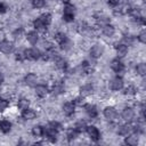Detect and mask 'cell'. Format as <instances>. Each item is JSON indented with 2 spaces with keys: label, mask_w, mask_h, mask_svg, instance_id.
I'll list each match as a JSON object with an SVG mask.
<instances>
[{
  "label": "cell",
  "mask_w": 146,
  "mask_h": 146,
  "mask_svg": "<svg viewBox=\"0 0 146 146\" xmlns=\"http://www.w3.org/2000/svg\"><path fill=\"white\" fill-rule=\"evenodd\" d=\"M0 98H1V96H0Z\"/></svg>",
  "instance_id": "obj_50"
},
{
  "label": "cell",
  "mask_w": 146,
  "mask_h": 146,
  "mask_svg": "<svg viewBox=\"0 0 146 146\" xmlns=\"http://www.w3.org/2000/svg\"><path fill=\"white\" fill-rule=\"evenodd\" d=\"M79 136H80V132H79L74 127L67 129V131H66V140H67L68 143L74 141L75 139H78Z\"/></svg>",
  "instance_id": "obj_28"
},
{
  "label": "cell",
  "mask_w": 146,
  "mask_h": 146,
  "mask_svg": "<svg viewBox=\"0 0 146 146\" xmlns=\"http://www.w3.org/2000/svg\"><path fill=\"white\" fill-rule=\"evenodd\" d=\"M100 27H102V29H100L102 34H103V35H105V36H107V38H112V36L115 34V32H116L115 26H114L112 23L104 24V25H102Z\"/></svg>",
  "instance_id": "obj_20"
},
{
  "label": "cell",
  "mask_w": 146,
  "mask_h": 146,
  "mask_svg": "<svg viewBox=\"0 0 146 146\" xmlns=\"http://www.w3.org/2000/svg\"><path fill=\"white\" fill-rule=\"evenodd\" d=\"M94 86L91 83H84L82 84L80 88H79V95H81L82 97H88V96H91L94 94Z\"/></svg>",
  "instance_id": "obj_22"
},
{
  "label": "cell",
  "mask_w": 146,
  "mask_h": 146,
  "mask_svg": "<svg viewBox=\"0 0 146 146\" xmlns=\"http://www.w3.org/2000/svg\"><path fill=\"white\" fill-rule=\"evenodd\" d=\"M136 41H138L141 44H145L146 43V31L144 29L140 30V32L136 35Z\"/></svg>",
  "instance_id": "obj_39"
},
{
  "label": "cell",
  "mask_w": 146,
  "mask_h": 146,
  "mask_svg": "<svg viewBox=\"0 0 146 146\" xmlns=\"http://www.w3.org/2000/svg\"><path fill=\"white\" fill-rule=\"evenodd\" d=\"M120 116H121V119H122L124 122H129V123H131V122L135 121L136 112H135L133 107H131V106H125V107L122 108Z\"/></svg>",
  "instance_id": "obj_7"
},
{
  "label": "cell",
  "mask_w": 146,
  "mask_h": 146,
  "mask_svg": "<svg viewBox=\"0 0 146 146\" xmlns=\"http://www.w3.org/2000/svg\"><path fill=\"white\" fill-rule=\"evenodd\" d=\"M32 26H33V30H35L38 33H46L47 30H48V26H46L39 17H36V18L33 19Z\"/></svg>",
  "instance_id": "obj_23"
},
{
  "label": "cell",
  "mask_w": 146,
  "mask_h": 146,
  "mask_svg": "<svg viewBox=\"0 0 146 146\" xmlns=\"http://www.w3.org/2000/svg\"><path fill=\"white\" fill-rule=\"evenodd\" d=\"M131 132H132V123L124 122L122 124H117V127H116V133L121 137H124Z\"/></svg>",
  "instance_id": "obj_16"
},
{
  "label": "cell",
  "mask_w": 146,
  "mask_h": 146,
  "mask_svg": "<svg viewBox=\"0 0 146 146\" xmlns=\"http://www.w3.org/2000/svg\"><path fill=\"white\" fill-rule=\"evenodd\" d=\"M23 82H24L25 86H27L30 88H34L35 84L38 83V75H36V73H34V72L26 73L24 75V78H23Z\"/></svg>",
  "instance_id": "obj_14"
},
{
  "label": "cell",
  "mask_w": 146,
  "mask_h": 146,
  "mask_svg": "<svg viewBox=\"0 0 146 146\" xmlns=\"http://www.w3.org/2000/svg\"><path fill=\"white\" fill-rule=\"evenodd\" d=\"M58 136H59V131L50 128L49 125H44V135H43V138L47 139L48 143L55 144L58 140Z\"/></svg>",
  "instance_id": "obj_8"
},
{
  "label": "cell",
  "mask_w": 146,
  "mask_h": 146,
  "mask_svg": "<svg viewBox=\"0 0 146 146\" xmlns=\"http://www.w3.org/2000/svg\"><path fill=\"white\" fill-rule=\"evenodd\" d=\"M49 90L50 94H52L54 96H60L65 92V84L62 81H55L49 88Z\"/></svg>",
  "instance_id": "obj_15"
},
{
  "label": "cell",
  "mask_w": 146,
  "mask_h": 146,
  "mask_svg": "<svg viewBox=\"0 0 146 146\" xmlns=\"http://www.w3.org/2000/svg\"><path fill=\"white\" fill-rule=\"evenodd\" d=\"M54 63H55L56 68H57V70H60V71H63V72H66L67 68H68V62H67L64 57H62L60 55H57V56L55 57Z\"/></svg>",
  "instance_id": "obj_18"
},
{
  "label": "cell",
  "mask_w": 146,
  "mask_h": 146,
  "mask_svg": "<svg viewBox=\"0 0 146 146\" xmlns=\"http://www.w3.org/2000/svg\"><path fill=\"white\" fill-rule=\"evenodd\" d=\"M131 21L132 22H135L137 25H140V26H145V17L143 16V15H140V16H138V17H135V18H131Z\"/></svg>",
  "instance_id": "obj_43"
},
{
  "label": "cell",
  "mask_w": 146,
  "mask_h": 146,
  "mask_svg": "<svg viewBox=\"0 0 146 146\" xmlns=\"http://www.w3.org/2000/svg\"><path fill=\"white\" fill-rule=\"evenodd\" d=\"M103 115H104V117H105L108 122H114V121H116L117 117H119V113H117L116 107H114V106H112V105H107V106L104 107V110H103Z\"/></svg>",
  "instance_id": "obj_5"
},
{
  "label": "cell",
  "mask_w": 146,
  "mask_h": 146,
  "mask_svg": "<svg viewBox=\"0 0 146 146\" xmlns=\"http://www.w3.org/2000/svg\"><path fill=\"white\" fill-rule=\"evenodd\" d=\"M14 50H15L14 42L6 40V39L0 40V52H2L5 55H10L14 52Z\"/></svg>",
  "instance_id": "obj_12"
},
{
  "label": "cell",
  "mask_w": 146,
  "mask_h": 146,
  "mask_svg": "<svg viewBox=\"0 0 146 146\" xmlns=\"http://www.w3.org/2000/svg\"><path fill=\"white\" fill-rule=\"evenodd\" d=\"M33 89H34V95H35L38 98H40V99L46 98V97L50 94L49 87H48L47 84H44V83H36Z\"/></svg>",
  "instance_id": "obj_10"
},
{
  "label": "cell",
  "mask_w": 146,
  "mask_h": 146,
  "mask_svg": "<svg viewBox=\"0 0 146 146\" xmlns=\"http://www.w3.org/2000/svg\"><path fill=\"white\" fill-rule=\"evenodd\" d=\"M135 72H136V74H137L138 76H140V78L144 79L145 75H146V64H145L144 62L137 63L136 66H135Z\"/></svg>",
  "instance_id": "obj_29"
},
{
  "label": "cell",
  "mask_w": 146,
  "mask_h": 146,
  "mask_svg": "<svg viewBox=\"0 0 146 146\" xmlns=\"http://www.w3.org/2000/svg\"><path fill=\"white\" fill-rule=\"evenodd\" d=\"M31 1V6L34 9H41L46 6V0H30Z\"/></svg>",
  "instance_id": "obj_38"
},
{
  "label": "cell",
  "mask_w": 146,
  "mask_h": 146,
  "mask_svg": "<svg viewBox=\"0 0 146 146\" xmlns=\"http://www.w3.org/2000/svg\"><path fill=\"white\" fill-rule=\"evenodd\" d=\"M41 52L42 51L36 47H29V48H25L23 50V55H24L25 60H30V62L39 60L41 57Z\"/></svg>",
  "instance_id": "obj_1"
},
{
  "label": "cell",
  "mask_w": 146,
  "mask_h": 146,
  "mask_svg": "<svg viewBox=\"0 0 146 146\" xmlns=\"http://www.w3.org/2000/svg\"><path fill=\"white\" fill-rule=\"evenodd\" d=\"M41 21H42V23L46 25V26H50L51 25V23H52V15L50 14V13H48V11H44V13H42V14H40L39 16H38Z\"/></svg>",
  "instance_id": "obj_30"
},
{
  "label": "cell",
  "mask_w": 146,
  "mask_h": 146,
  "mask_svg": "<svg viewBox=\"0 0 146 146\" xmlns=\"http://www.w3.org/2000/svg\"><path fill=\"white\" fill-rule=\"evenodd\" d=\"M70 38L67 36V34L66 33H64V32H56L55 34H54V40H55V42L59 46V44H62V43H64L66 40H68Z\"/></svg>",
  "instance_id": "obj_31"
},
{
  "label": "cell",
  "mask_w": 146,
  "mask_h": 146,
  "mask_svg": "<svg viewBox=\"0 0 146 146\" xmlns=\"http://www.w3.org/2000/svg\"><path fill=\"white\" fill-rule=\"evenodd\" d=\"M47 125H49L50 128H52V129H55V130H57V131H59V132L63 130V124H62L59 121H56V120L49 121Z\"/></svg>",
  "instance_id": "obj_37"
},
{
  "label": "cell",
  "mask_w": 146,
  "mask_h": 146,
  "mask_svg": "<svg viewBox=\"0 0 146 146\" xmlns=\"http://www.w3.org/2000/svg\"><path fill=\"white\" fill-rule=\"evenodd\" d=\"M15 60L16 62H19V63H22V62L25 60L24 55H23V51L22 52H15Z\"/></svg>",
  "instance_id": "obj_46"
},
{
  "label": "cell",
  "mask_w": 146,
  "mask_h": 146,
  "mask_svg": "<svg viewBox=\"0 0 146 146\" xmlns=\"http://www.w3.org/2000/svg\"><path fill=\"white\" fill-rule=\"evenodd\" d=\"M3 80H5V78H3V74L0 72V86L3 83Z\"/></svg>",
  "instance_id": "obj_49"
},
{
  "label": "cell",
  "mask_w": 146,
  "mask_h": 146,
  "mask_svg": "<svg viewBox=\"0 0 146 146\" xmlns=\"http://www.w3.org/2000/svg\"><path fill=\"white\" fill-rule=\"evenodd\" d=\"M80 70H81V73H84V74H92V72L95 71L92 64L88 59H84L80 63Z\"/></svg>",
  "instance_id": "obj_24"
},
{
  "label": "cell",
  "mask_w": 146,
  "mask_h": 146,
  "mask_svg": "<svg viewBox=\"0 0 146 146\" xmlns=\"http://www.w3.org/2000/svg\"><path fill=\"white\" fill-rule=\"evenodd\" d=\"M25 39L31 46H35L39 42V33L35 30H31L25 33Z\"/></svg>",
  "instance_id": "obj_21"
},
{
  "label": "cell",
  "mask_w": 146,
  "mask_h": 146,
  "mask_svg": "<svg viewBox=\"0 0 146 146\" xmlns=\"http://www.w3.org/2000/svg\"><path fill=\"white\" fill-rule=\"evenodd\" d=\"M31 135L35 138H43V135H44V125H41V124H36V125H33L32 129H31Z\"/></svg>",
  "instance_id": "obj_27"
},
{
  "label": "cell",
  "mask_w": 146,
  "mask_h": 146,
  "mask_svg": "<svg viewBox=\"0 0 146 146\" xmlns=\"http://www.w3.org/2000/svg\"><path fill=\"white\" fill-rule=\"evenodd\" d=\"M72 102H73V104H74L76 107H82V106L86 104V98L82 97L81 95H79V96L74 97V98L72 99Z\"/></svg>",
  "instance_id": "obj_36"
},
{
  "label": "cell",
  "mask_w": 146,
  "mask_h": 146,
  "mask_svg": "<svg viewBox=\"0 0 146 146\" xmlns=\"http://www.w3.org/2000/svg\"><path fill=\"white\" fill-rule=\"evenodd\" d=\"M122 94L124 96H128V97H135L138 92V88L135 86V84H128V86H124L123 89L121 90Z\"/></svg>",
  "instance_id": "obj_25"
},
{
  "label": "cell",
  "mask_w": 146,
  "mask_h": 146,
  "mask_svg": "<svg viewBox=\"0 0 146 146\" xmlns=\"http://www.w3.org/2000/svg\"><path fill=\"white\" fill-rule=\"evenodd\" d=\"M22 34H23V29H22V27H17V29L13 32V36H14L15 39H19V38L22 36Z\"/></svg>",
  "instance_id": "obj_44"
},
{
  "label": "cell",
  "mask_w": 146,
  "mask_h": 146,
  "mask_svg": "<svg viewBox=\"0 0 146 146\" xmlns=\"http://www.w3.org/2000/svg\"><path fill=\"white\" fill-rule=\"evenodd\" d=\"M8 6L5 3V2H1L0 1V15H3V14H6L7 11H8Z\"/></svg>",
  "instance_id": "obj_47"
},
{
  "label": "cell",
  "mask_w": 146,
  "mask_h": 146,
  "mask_svg": "<svg viewBox=\"0 0 146 146\" xmlns=\"http://www.w3.org/2000/svg\"><path fill=\"white\" fill-rule=\"evenodd\" d=\"M72 47H73V42H72L70 39H68V40H66L64 43L59 44V48H60L62 50H64V51H68Z\"/></svg>",
  "instance_id": "obj_42"
},
{
  "label": "cell",
  "mask_w": 146,
  "mask_h": 146,
  "mask_svg": "<svg viewBox=\"0 0 146 146\" xmlns=\"http://www.w3.org/2000/svg\"><path fill=\"white\" fill-rule=\"evenodd\" d=\"M30 104H31L30 99H27L26 97H21V98L17 99V108L19 111H23V110L30 107Z\"/></svg>",
  "instance_id": "obj_32"
},
{
  "label": "cell",
  "mask_w": 146,
  "mask_h": 146,
  "mask_svg": "<svg viewBox=\"0 0 146 146\" xmlns=\"http://www.w3.org/2000/svg\"><path fill=\"white\" fill-rule=\"evenodd\" d=\"M60 3H63V5H66V3H70L72 0H58Z\"/></svg>",
  "instance_id": "obj_48"
},
{
  "label": "cell",
  "mask_w": 146,
  "mask_h": 146,
  "mask_svg": "<svg viewBox=\"0 0 146 146\" xmlns=\"http://www.w3.org/2000/svg\"><path fill=\"white\" fill-rule=\"evenodd\" d=\"M84 113L87 114V116L89 119H97L98 115H99V111H98V107L95 105V104H91V103H87L82 106Z\"/></svg>",
  "instance_id": "obj_9"
},
{
  "label": "cell",
  "mask_w": 146,
  "mask_h": 146,
  "mask_svg": "<svg viewBox=\"0 0 146 146\" xmlns=\"http://www.w3.org/2000/svg\"><path fill=\"white\" fill-rule=\"evenodd\" d=\"M122 42L125 43L128 47H129V46H132V44L136 42V35L125 34V35H123V38H122Z\"/></svg>",
  "instance_id": "obj_34"
},
{
  "label": "cell",
  "mask_w": 146,
  "mask_h": 146,
  "mask_svg": "<svg viewBox=\"0 0 146 146\" xmlns=\"http://www.w3.org/2000/svg\"><path fill=\"white\" fill-rule=\"evenodd\" d=\"M105 52V47L102 43H95L89 49V56L91 59H99Z\"/></svg>",
  "instance_id": "obj_6"
},
{
  "label": "cell",
  "mask_w": 146,
  "mask_h": 146,
  "mask_svg": "<svg viewBox=\"0 0 146 146\" xmlns=\"http://www.w3.org/2000/svg\"><path fill=\"white\" fill-rule=\"evenodd\" d=\"M86 133L88 135V137L90 138V140L94 141V143H98L102 139V132H100V130L96 125H94V124H88L87 125Z\"/></svg>",
  "instance_id": "obj_4"
},
{
  "label": "cell",
  "mask_w": 146,
  "mask_h": 146,
  "mask_svg": "<svg viewBox=\"0 0 146 146\" xmlns=\"http://www.w3.org/2000/svg\"><path fill=\"white\" fill-rule=\"evenodd\" d=\"M9 105H10V102H9L8 99L1 97V98H0V113H2V112H5L6 110H8Z\"/></svg>",
  "instance_id": "obj_41"
},
{
  "label": "cell",
  "mask_w": 146,
  "mask_h": 146,
  "mask_svg": "<svg viewBox=\"0 0 146 146\" xmlns=\"http://www.w3.org/2000/svg\"><path fill=\"white\" fill-rule=\"evenodd\" d=\"M13 129V123L7 120V119H2L0 120V132L3 133V135H7Z\"/></svg>",
  "instance_id": "obj_26"
},
{
  "label": "cell",
  "mask_w": 146,
  "mask_h": 146,
  "mask_svg": "<svg viewBox=\"0 0 146 146\" xmlns=\"http://www.w3.org/2000/svg\"><path fill=\"white\" fill-rule=\"evenodd\" d=\"M123 144L127 146H137L139 144V136L131 132L123 137Z\"/></svg>",
  "instance_id": "obj_19"
},
{
  "label": "cell",
  "mask_w": 146,
  "mask_h": 146,
  "mask_svg": "<svg viewBox=\"0 0 146 146\" xmlns=\"http://www.w3.org/2000/svg\"><path fill=\"white\" fill-rule=\"evenodd\" d=\"M124 87V79L122 75H116L113 76L108 81V88L111 91H121Z\"/></svg>",
  "instance_id": "obj_2"
},
{
  "label": "cell",
  "mask_w": 146,
  "mask_h": 146,
  "mask_svg": "<svg viewBox=\"0 0 146 146\" xmlns=\"http://www.w3.org/2000/svg\"><path fill=\"white\" fill-rule=\"evenodd\" d=\"M119 5H120V0H107V6L111 7L112 9H114Z\"/></svg>",
  "instance_id": "obj_45"
},
{
  "label": "cell",
  "mask_w": 146,
  "mask_h": 146,
  "mask_svg": "<svg viewBox=\"0 0 146 146\" xmlns=\"http://www.w3.org/2000/svg\"><path fill=\"white\" fill-rule=\"evenodd\" d=\"M62 19L65 23H73L75 21V14H70V13H62Z\"/></svg>",
  "instance_id": "obj_35"
},
{
  "label": "cell",
  "mask_w": 146,
  "mask_h": 146,
  "mask_svg": "<svg viewBox=\"0 0 146 146\" xmlns=\"http://www.w3.org/2000/svg\"><path fill=\"white\" fill-rule=\"evenodd\" d=\"M110 67L111 70L116 74V75H123L124 71H125V65L124 63L122 62L121 58H113L111 62H110Z\"/></svg>",
  "instance_id": "obj_3"
},
{
  "label": "cell",
  "mask_w": 146,
  "mask_h": 146,
  "mask_svg": "<svg viewBox=\"0 0 146 146\" xmlns=\"http://www.w3.org/2000/svg\"><path fill=\"white\" fill-rule=\"evenodd\" d=\"M114 50H115V54H116V57L117 58H124L127 55H128V52H129V47L125 44V43H123L122 41L121 42H115L114 43Z\"/></svg>",
  "instance_id": "obj_11"
},
{
  "label": "cell",
  "mask_w": 146,
  "mask_h": 146,
  "mask_svg": "<svg viewBox=\"0 0 146 146\" xmlns=\"http://www.w3.org/2000/svg\"><path fill=\"white\" fill-rule=\"evenodd\" d=\"M62 111H63V114L66 116V117H71L75 114V111H76V106L73 104L72 100H68V102H65L62 106Z\"/></svg>",
  "instance_id": "obj_13"
},
{
  "label": "cell",
  "mask_w": 146,
  "mask_h": 146,
  "mask_svg": "<svg viewBox=\"0 0 146 146\" xmlns=\"http://www.w3.org/2000/svg\"><path fill=\"white\" fill-rule=\"evenodd\" d=\"M87 125H88V123L84 121V120H79V121H76L75 123H74V128L80 132V135L81 133H84L86 132V129H87Z\"/></svg>",
  "instance_id": "obj_33"
},
{
  "label": "cell",
  "mask_w": 146,
  "mask_h": 146,
  "mask_svg": "<svg viewBox=\"0 0 146 146\" xmlns=\"http://www.w3.org/2000/svg\"><path fill=\"white\" fill-rule=\"evenodd\" d=\"M36 115H38L36 111L34 108H32V107H27V108L21 111V117L24 121H32V120H34L36 117Z\"/></svg>",
  "instance_id": "obj_17"
},
{
  "label": "cell",
  "mask_w": 146,
  "mask_h": 146,
  "mask_svg": "<svg viewBox=\"0 0 146 146\" xmlns=\"http://www.w3.org/2000/svg\"><path fill=\"white\" fill-rule=\"evenodd\" d=\"M75 11H76V7L74 5H72L71 2L70 3H66V5H63V13L75 14Z\"/></svg>",
  "instance_id": "obj_40"
}]
</instances>
